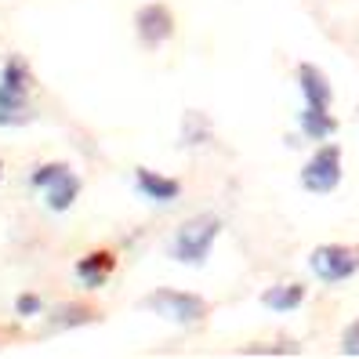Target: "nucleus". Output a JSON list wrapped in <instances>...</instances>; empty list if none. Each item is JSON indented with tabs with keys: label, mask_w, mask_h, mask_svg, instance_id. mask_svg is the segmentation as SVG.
<instances>
[{
	"label": "nucleus",
	"mask_w": 359,
	"mask_h": 359,
	"mask_svg": "<svg viewBox=\"0 0 359 359\" xmlns=\"http://www.w3.org/2000/svg\"><path fill=\"white\" fill-rule=\"evenodd\" d=\"M218 236H222V218L218 215H196V218H189V222L178 225V232L171 236V247H167V255H171L175 262H182V265L200 269V265H207Z\"/></svg>",
	"instance_id": "f257e3e1"
},
{
	"label": "nucleus",
	"mask_w": 359,
	"mask_h": 359,
	"mask_svg": "<svg viewBox=\"0 0 359 359\" xmlns=\"http://www.w3.org/2000/svg\"><path fill=\"white\" fill-rule=\"evenodd\" d=\"M145 309L163 316L167 323H178V327H196L203 316H207V302L193 290H175V287H156L149 298H145Z\"/></svg>",
	"instance_id": "f03ea898"
},
{
	"label": "nucleus",
	"mask_w": 359,
	"mask_h": 359,
	"mask_svg": "<svg viewBox=\"0 0 359 359\" xmlns=\"http://www.w3.org/2000/svg\"><path fill=\"white\" fill-rule=\"evenodd\" d=\"M309 272L320 283H345L359 272V250L345 243H323L309 255Z\"/></svg>",
	"instance_id": "7ed1b4c3"
},
{
	"label": "nucleus",
	"mask_w": 359,
	"mask_h": 359,
	"mask_svg": "<svg viewBox=\"0 0 359 359\" xmlns=\"http://www.w3.org/2000/svg\"><path fill=\"white\" fill-rule=\"evenodd\" d=\"M341 185V145L323 142L316 156L302 167V189L312 196H330Z\"/></svg>",
	"instance_id": "20e7f679"
},
{
	"label": "nucleus",
	"mask_w": 359,
	"mask_h": 359,
	"mask_svg": "<svg viewBox=\"0 0 359 359\" xmlns=\"http://www.w3.org/2000/svg\"><path fill=\"white\" fill-rule=\"evenodd\" d=\"M135 29H138V40L145 48H160L163 40L171 36L175 18H171V11H167L163 4H145L135 15Z\"/></svg>",
	"instance_id": "39448f33"
},
{
	"label": "nucleus",
	"mask_w": 359,
	"mask_h": 359,
	"mask_svg": "<svg viewBox=\"0 0 359 359\" xmlns=\"http://www.w3.org/2000/svg\"><path fill=\"white\" fill-rule=\"evenodd\" d=\"M298 88H302V98L309 109H330L334 102V88L330 80L320 66H312V62H302L298 66Z\"/></svg>",
	"instance_id": "423d86ee"
},
{
	"label": "nucleus",
	"mask_w": 359,
	"mask_h": 359,
	"mask_svg": "<svg viewBox=\"0 0 359 359\" xmlns=\"http://www.w3.org/2000/svg\"><path fill=\"white\" fill-rule=\"evenodd\" d=\"M135 193L153 200V203H175L182 196V182L167 178V175H156V171H149V167H138L135 171Z\"/></svg>",
	"instance_id": "0eeeda50"
},
{
	"label": "nucleus",
	"mask_w": 359,
	"mask_h": 359,
	"mask_svg": "<svg viewBox=\"0 0 359 359\" xmlns=\"http://www.w3.org/2000/svg\"><path fill=\"white\" fill-rule=\"evenodd\" d=\"M29 113V91L26 88H11V83L0 80V128H18L26 123Z\"/></svg>",
	"instance_id": "6e6552de"
},
{
	"label": "nucleus",
	"mask_w": 359,
	"mask_h": 359,
	"mask_svg": "<svg viewBox=\"0 0 359 359\" xmlns=\"http://www.w3.org/2000/svg\"><path fill=\"white\" fill-rule=\"evenodd\" d=\"M76 283L80 287H88V290H98L109 283V272H113V255L109 250H91L88 258H80L76 262Z\"/></svg>",
	"instance_id": "1a4fd4ad"
},
{
	"label": "nucleus",
	"mask_w": 359,
	"mask_h": 359,
	"mask_svg": "<svg viewBox=\"0 0 359 359\" xmlns=\"http://www.w3.org/2000/svg\"><path fill=\"white\" fill-rule=\"evenodd\" d=\"M76 196H80V178H76L73 171H66L55 185L44 189V203H48L51 215H66V210L76 203Z\"/></svg>",
	"instance_id": "9d476101"
},
{
	"label": "nucleus",
	"mask_w": 359,
	"mask_h": 359,
	"mask_svg": "<svg viewBox=\"0 0 359 359\" xmlns=\"http://www.w3.org/2000/svg\"><path fill=\"white\" fill-rule=\"evenodd\" d=\"M298 128H302V135L309 138V142H327V138H334L337 135V123L334 116H330V109H302V116H298Z\"/></svg>",
	"instance_id": "9b49d317"
},
{
	"label": "nucleus",
	"mask_w": 359,
	"mask_h": 359,
	"mask_svg": "<svg viewBox=\"0 0 359 359\" xmlns=\"http://www.w3.org/2000/svg\"><path fill=\"white\" fill-rule=\"evenodd\" d=\"M302 302H305L302 283H276V287L262 290V305L269 312H294V309H302Z\"/></svg>",
	"instance_id": "f8f14e48"
},
{
	"label": "nucleus",
	"mask_w": 359,
	"mask_h": 359,
	"mask_svg": "<svg viewBox=\"0 0 359 359\" xmlns=\"http://www.w3.org/2000/svg\"><path fill=\"white\" fill-rule=\"evenodd\" d=\"M98 312H91L88 305H58L51 312V330H76L83 323H95Z\"/></svg>",
	"instance_id": "ddd939ff"
},
{
	"label": "nucleus",
	"mask_w": 359,
	"mask_h": 359,
	"mask_svg": "<svg viewBox=\"0 0 359 359\" xmlns=\"http://www.w3.org/2000/svg\"><path fill=\"white\" fill-rule=\"evenodd\" d=\"M182 142L185 145H203L210 142V120L203 113H185V128H182Z\"/></svg>",
	"instance_id": "4468645a"
},
{
	"label": "nucleus",
	"mask_w": 359,
	"mask_h": 359,
	"mask_svg": "<svg viewBox=\"0 0 359 359\" xmlns=\"http://www.w3.org/2000/svg\"><path fill=\"white\" fill-rule=\"evenodd\" d=\"M66 171H69V163H62V160H55V163H40L36 171L29 175V185L36 189V193H44V189H48V185H55Z\"/></svg>",
	"instance_id": "2eb2a0df"
},
{
	"label": "nucleus",
	"mask_w": 359,
	"mask_h": 359,
	"mask_svg": "<svg viewBox=\"0 0 359 359\" xmlns=\"http://www.w3.org/2000/svg\"><path fill=\"white\" fill-rule=\"evenodd\" d=\"M0 80L4 83H11V88H26L29 91V83H33V76H29V66L18 55H11L8 62H4V69H0Z\"/></svg>",
	"instance_id": "dca6fc26"
},
{
	"label": "nucleus",
	"mask_w": 359,
	"mask_h": 359,
	"mask_svg": "<svg viewBox=\"0 0 359 359\" xmlns=\"http://www.w3.org/2000/svg\"><path fill=\"white\" fill-rule=\"evenodd\" d=\"M15 312H18V316H40V312H44V302H40L36 294H18Z\"/></svg>",
	"instance_id": "f3484780"
},
{
	"label": "nucleus",
	"mask_w": 359,
	"mask_h": 359,
	"mask_svg": "<svg viewBox=\"0 0 359 359\" xmlns=\"http://www.w3.org/2000/svg\"><path fill=\"white\" fill-rule=\"evenodd\" d=\"M341 352L359 355V320H352V323L345 327V334H341Z\"/></svg>",
	"instance_id": "a211bd4d"
},
{
	"label": "nucleus",
	"mask_w": 359,
	"mask_h": 359,
	"mask_svg": "<svg viewBox=\"0 0 359 359\" xmlns=\"http://www.w3.org/2000/svg\"><path fill=\"white\" fill-rule=\"evenodd\" d=\"M0 178H4V163H0Z\"/></svg>",
	"instance_id": "6ab92c4d"
}]
</instances>
